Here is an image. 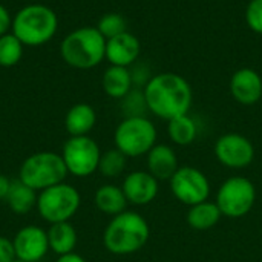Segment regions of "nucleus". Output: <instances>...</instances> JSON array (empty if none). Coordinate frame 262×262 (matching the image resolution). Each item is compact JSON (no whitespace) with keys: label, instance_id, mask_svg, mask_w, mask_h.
Instances as JSON below:
<instances>
[{"label":"nucleus","instance_id":"1","mask_svg":"<svg viewBox=\"0 0 262 262\" xmlns=\"http://www.w3.org/2000/svg\"><path fill=\"white\" fill-rule=\"evenodd\" d=\"M143 92L147 109L167 121L189 114L193 100L189 81L173 72H163L150 77Z\"/></svg>","mask_w":262,"mask_h":262},{"label":"nucleus","instance_id":"2","mask_svg":"<svg viewBox=\"0 0 262 262\" xmlns=\"http://www.w3.org/2000/svg\"><path fill=\"white\" fill-rule=\"evenodd\" d=\"M150 235L147 221L137 212L124 210L123 213L112 216L111 223L104 229L103 244L112 255H132L141 250Z\"/></svg>","mask_w":262,"mask_h":262},{"label":"nucleus","instance_id":"3","mask_svg":"<svg viewBox=\"0 0 262 262\" xmlns=\"http://www.w3.org/2000/svg\"><path fill=\"white\" fill-rule=\"evenodd\" d=\"M58 29L55 11L43 3H31L20 8L12 17L11 32L25 46H41L51 41Z\"/></svg>","mask_w":262,"mask_h":262},{"label":"nucleus","instance_id":"4","mask_svg":"<svg viewBox=\"0 0 262 262\" xmlns=\"http://www.w3.org/2000/svg\"><path fill=\"white\" fill-rule=\"evenodd\" d=\"M60 55L75 69H92L106 60V38L95 26L71 31L60 45Z\"/></svg>","mask_w":262,"mask_h":262},{"label":"nucleus","instance_id":"5","mask_svg":"<svg viewBox=\"0 0 262 262\" xmlns=\"http://www.w3.org/2000/svg\"><path fill=\"white\" fill-rule=\"evenodd\" d=\"M68 169L60 154L57 152H37L29 155L18 169V180L41 192L55 184L64 183Z\"/></svg>","mask_w":262,"mask_h":262},{"label":"nucleus","instance_id":"6","mask_svg":"<svg viewBox=\"0 0 262 262\" xmlns=\"http://www.w3.org/2000/svg\"><path fill=\"white\" fill-rule=\"evenodd\" d=\"M157 127L146 117H126L115 129V147L127 158L147 155L157 144Z\"/></svg>","mask_w":262,"mask_h":262},{"label":"nucleus","instance_id":"7","mask_svg":"<svg viewBox=\"0 0 262 262\" xmlns=\"http://www.w3.org/2000/svg\"><path fill=\"white\" fill-rule=\"evenodd\" d=\"M80 204L81 196L78 190L68 183H60L41 190L35 207L43 221L55 224L69 221L78 212Z\"/></svg>","mask_w":262,"mask_h":262},{"label":"nucleus","instance_id":"8","mask_svg":"<svg viewBox=\"0 0 262 262\" xmlns=\"http://www.w3.org/2000/svg\"><path fill=\"white\" fill-rule=\"evenodd\" d=\"M255 184L244 177H232L226 180L216 193V206L221 213L229 218H243L255 206Z\"/></svg>","mask_w":262,"mask_h":262},{"label":"nucleus","instance_id":"9","mask_svg":"<svg viewBox=\"0 0 262 262\" xmlns=\"http://www.w3.org/2000/svg\"><path fill=\"white\" fill-rule=\"evenodd\" d=\"M61 158L68 169V173L77 178H86L98 170V163L101 150L95 140L89 135L83 137H69L63 144Z\"/></svg>","mask_w":262,"mask_h":262},{"label":"nucleus","instance_id":"10","mask_svg":"<svg viewBox=\"0 0 262 262\" xmlns=\"http://www.w3.org/2000/svg\"><path fill=\"white\" fill-rule=\"evenodd\" d=\"M170 190L178 201L192 207L207 201L210 195V183L200 169L184 166L170 178Z\"/></svg>","mask_w":262,"mask_h":262},{"label":"nucleus","instance_id":"11","mask_svg":"<svg viewBox=\"0 0 262 262\" xmlns=\"http://www.w3.org/2000/svg\"><path fill=\"white\" fill-rule=\"evenodd\" d=\"M215 155L226 167L244 169L253 163L255 147L252 141L241 134H226L216 140Z\"/></svg>","mask_w":262,"mask_h":262},{"label":"nucleus","instance_id":"12","mask_svg":"<svg viewBox=\"0 0 262 262\" xmlns=\"http://www.w3.org/2000/svg\"><path fill=\"white\" fill-rule=\"evenodd\" d=\"M15 256L18 261L38 262L41 261L48 250V232L38 226H25L12 238Z\"/></svg>","mask_w":262,"mask_h":262},{"label":"nucleus","instance_id":"13","mask_svg":"<svg viewBox=\"0 0 262 262\" xmlns=\"http://www.w3.org/2000/svg\"><path fill=\"white\" fill-rule=\"evenodd\" d=\"M127 203L135 204V206H146L152 203L157 195H158V180L144 170H135L130 172L121 186Z\"/></svg>","mask_w":262,"mask_h":262},{"label":"nucleus","instance_id":"14","mask_svg":"<svg viewBox=\"0 0 262 262\" xmlns=\"http://www.w3.org/2000/svg\"><path fill=\"white\" fill-rule=\"evenodd\" d=\"M230 92L238 103L252 106L262 98V77L252 68H241L230 78Z\"/></svg>","mask_w":262,"mask_h":262},{"label":"nucleus","instance_id":"15","mask_svg":"<svg viewBox=\"0 0 262 262\" xmlns=\"http://www.w3.org/2000/svg\"><path fill=\"white\" fill-rule=\"evenodd\" d=\"M140 52L141 43L129 31L106 40V60L112 66L129 68L138 60Z\"/></svg>","mask_w":262,"mask_h":262},{"label":"nucleus","instance_id":"16","mask_svg":"<svg viewBox=\"0 0 262 262\" xmlns=\"http://www.w3.org/2000/svg\"><path fill=\"white\" fill-rule=\"evenodd\" d=\"M178 169V157L170 146L155 144L147 154V172L158 181H170Z\"/></svg>","mask_w":262,"mask_h":262},{"label":"nucleus","instance_id":"17","mask_svg":"<svg viewBox=\"0 0 262 262\" xmlns=\"http://www.w3.org/2000/svg\"><path fill=\"white\" fill-rule=\"evenodd\" d=\"M97 123L95 109L88 103L74 104L64 117V127L69 137L88 135Z\"/></svg>","mask_w":262,"mask_h":262},{"label":"nucleus","instance_id":"18","mask_svg":"<svg viewBox=\"0 0 262 262\" xmlns=\"http://www.w3.org/2000/svg\"><path fill=\"white\" fill-rule=\"evenodd\" d=\"M101 86L106 95H109L111 98H115V100L124 98L132 91V86H134L130 69L111 64L103 74Z\"/></svg>","mask_w":262,"mask_h":262},{"label":"nucleus","instance_id":"19","mask_svg":"<svg viewBox=\"0 0 262 262\" xmlns=\"http://www.w3.org/2000/svg\"><path fill=\"white\" fill-rule=\"evenodd\" d=\"M94 203L101 213L109 216H117L127 207V198L123 189L115 184H103L98 187L94 196Z\"/></svg>","mask_w":262,"mask_h":262},{"label":"nucleus","instance_id":"20","mask_svg":"<svg viewBox=\"0 0 262 262\" xmlns=\"http://www.w3.org/2000/svg\"><path fill=\"white\" fill-rule=\"evenodd\" d=\"M77 241H78L77 230L69 221L51 224L48 230V243H49V250L54 252L57 256L72 253L77 246Z\"/></svg>","mask_w":262,"mask_h":262},{"label":"nucleus","instance_id":"21","mask_svg":"<svg viewBox=\"0 0 262 262\" xmlns=\"http://www.w3.org/2000/svg\"><path fill=\"white\" fill-rule=\"evenodd\" d=\"M37 196L38 195L34 189L17 178L11 181V187L5 201L15 215H26L37 206Z\"/></svg>","mask_w":262,"mask_h":262},{"label":"nucleus","instance_id":"22","mask_svg":"<svg viewBox=\"0 0 262 262\" xmlns=\"http://www.w3.org/2000/svg\"><path fill=\"white\" fill-rule=\"evenodd\" d=\"M221 216L223 213L220 207L216 206V203L204 201L190 207L187 213V223L192 229L203 232V230H209L215 227L220 223Z\"/></svg>","mask_w":262,"mask_h":262},{"label":"nucleus","instance_id":"23","mask_svg":"<svg viewBox=\"0 0 262 262\" xmlns=\"http://www.w3.org/2000/svg\"><path fill=\"white\" fill-rule=\"evenodd\" d=\"M167 132L170 140L178 146H189L195 141L198 135V126L189 114L177 117L169 121Z\"/></svg>","mask_w":262,"mask_h":262},{"label":"nucleus","instance_id":"24","mask_svg":"<svg viewBox=\"0 0 262 262\" xmlns=\"http://www.w3.org/2000/svg\"><path fill=\"white\" fill-rule=\"evenodd\" d=\"M25 45L12 34L8 32L0 37V66L12 68L23 58Z\"/></svg>","mask_w":262,"mask_h":262},{"label":"nucleus","instance_id":"25","mask_svg":"<svg viewBox=\"0 0 262 262\" xmlns=\"http://www.w3.org/2000/svg\"><path fill=\"white\" fill-rule=\"evenodd\" d=\"M126 163H127V157L121 150H118L117 147L109 149L103 152L100 157L98 172L106 178H117L124 172Z\"/></svg>","mask_w":262,"mask_h":262},{"label":"nucleus","instance_id":"26","mask_svg":"<svg viewBox=\"0 0 262 262\" xmlns=\"http://www.w3.org/2000/svg\"><path fill=\"white\" fill-rule=\"evenodd\" d=\"M95 28L100 31V34L106 40H109V38H114L123 32H127V21L118 12H107L98 20Z\"/></svg>","mask_w":262,"mask_h":262},{"label":"nucleus","instance_id":"27","mask_svg":"<svg viewBox=\"0 0 262 262\" xmlns=\"http://www.w3.org/2000/svg\"><path fill=\"white\" fill-rule=\"evenodd\" d=\"M121 107L126 117H144V112L149 111L144 92H140L138 89H132L124 98H121Z\"/></svg>","mask_w":262,"mask_h":262},{"label":"nucleus","instance_id":"28","mask_svg":"<svg viewBox=\"0 0 262 262\" xmlns=\"http://www.w3.org/2000/svg\"><path fill=\"white\" fill-rule=\"evenodd\" d=\"M246 23L247 26L262 35V0H250L246 8Z\"/></svg>","mask_w":262,"mask_h":262},{"label":"nucleus","instance_id":"29","mask_svg":"<svg viewBox=\"0 0 262 262\" xmlns=\"http://www.w3.org/2000/svg\"><path fill=\"white\" fill-rule=\"evenodd\" d=\"M14 261H17V256H15V249H14L12 239L0 235V262Z\"/></svg>","mask_w":262,"mask_h":262},{"label":"nucleus","instance_id":"30","mask_svg":"<svg viewBox=\"0 0 262 262\" xmlns=\"http://www.w3.org/2000/svg\"><path fill=\"white\" fill-rule=\"evenodd\" d=\"M11 25H12V17L11 12L5 5L0 3V37L11 32Z\"/></svg>","mask_w":262,"mask_h":262},{"label":"nucleus","instance_id":"31","mask_svg":"<svg viewBox=\"0 0 262 262\" xmlns=\"http://www.w3.org/2000/svg\"><path fill=\"white\" fill-rule=\"evenodd\" d=\"M11 181L6 175L0 173V200H5L8 192H9V187H11Z\"/></svg>","mask_w":262,"mask_h":262},{"label":"nucleus","instance_id":"32","mask_svg":"<svg viewBox=\"0 0 262 262\" xmlns=\"http://www.w3.org/2000/svg\"><path fill=\"white\" fill-rule=\"evenodd\" d=\"M55 262H86V259L83 256H80L78 253H68V255H61L57 258Z\"/></svg>","mask_w":262,"mask_h":262},{"label":"nucleus","instance_id":"33","mask_svg":"<svg viewBox=\"0 0 262 262\" xmlns=\"http://www.w3.org/2000/svg\"><path fill=\"white\" fill-rule=\"evenodd\" d=\"M14 262H23V261H18V259H17V261H14Z\"/></svg>","mask_w":262,"mask_h":262}]
</instances>
